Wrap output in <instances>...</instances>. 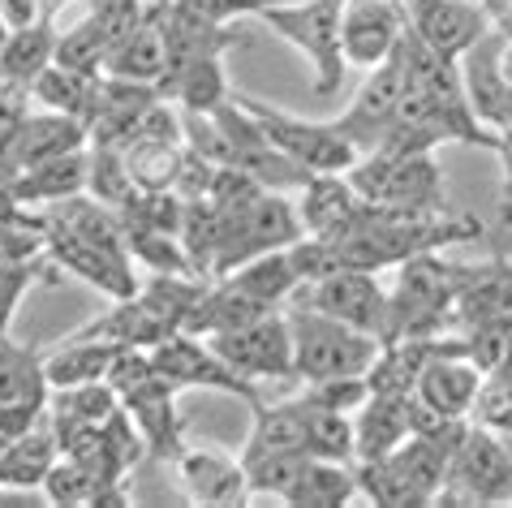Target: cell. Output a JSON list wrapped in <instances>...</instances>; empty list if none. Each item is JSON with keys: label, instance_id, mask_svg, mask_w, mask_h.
Here are the masks:
<instances>
[{"label": "cell", "instance_id": "603a6c76", "mask_svg": "<svg viewBox=\"0 0 512 508\" xmlns=\"http://www.w3.org/2000/svg\"><path fill=\"white\" fill-rule=\"evenodd\" d=\"M482 384V371L465 354H439L422 366L414 397L439 418H469Z\"/></svg>", "mask_w": 512, "mask_h": 508}, {"label": "cell", "instance_id": "8992f818", "mask_svg": "<svg viewBox=\"0 0 512 508\" xmlns=\"http://www.w3.org/2000/svg\"><path fill=\"white\" fill-rule=\"evenodd\" d=\"M340 5L345 0H289V5H276L259 18L267 31L306 56L319 100L340 91L349 69L345 48H340Z\"/></svg>", "mask_w": 512, "mask_h": 508}, {"label": "cell", "instance_id": "ee69618b", "mask_svg": "<svg viewBox=\"0 0 512 508\" xmlns=\"http://www.w3.org/2000/svg\"><path fill=\"white\" fill-rule=\"evenodd\" d=\"M0 18L9 26H31L39 18H48L44 0H0Z\"/></svg>", "mask_w": 512, "mask_h": 508}, {"label": "cell", "instance_id": "52a82bcc", "mask_svg": "<svg viewBox=\"0 0 512 508\" xmlns=\"http://www.w3.org/2000/svg\"><path fill=\"white\" fill-rule=\"evenodd\" d=\"M237 104L263 125L267 143L280 155H289L293 164L310 168V173H349V168L362 160V151L353 147L332 121H306V117H297V112H284L276 104H263L241 91H237Z\"/></svg>", "mask_w": 512, "mask_h": 508}, {"label": "cell", "instance_id": "4fadbf2b", "mask_svg": "<svg viewBox=\"0 0 512 508\" xmlns=\"http://www.w3.org/2000/svg\"><path fill=\"white\" fill-rule=\"evenodd\" d=\"M405 87H409L405 61H401V52H392L383 65L366 69V82L358 87V95H353V104L340 112L332 125H336V130L345 134L362 155L375 151L379 138H383V130H388V125L396 121V112H401Z\"/></svg>", "mask_w": 512, "mask_h": 508}, {"label": "cell", "instance_id": "7c38bea8", "mask_svg": "<svg viewBox=\"0 0 512 508\" xmlns=\"http://www.w3.org/2000/svg\"><path fill=\"white\" fill-rule=\"evenodd\" d=\"M207 341L241 379H250V384H263V379L289 384V379H297L289 315H280V310L246 323V328L216 332V336H207Z\"/></svg>", "mask_w": 512, "mask_h": 508}, {"label": "cell", "instance_id": "4316f807", "mask_svg": "<svg viewBox=\"0 0 512 508\" xmlns=\"http://www.w3.org/2000/svg\"><path fill=\"white\" fill-rule=\"evenodd\" d=\"M39 491H44L52 504H74V508H87V504H130V496H125V483L108 478L95 461L65 457V453L48 470V478H44V487H39Z\"/></svg>", "mask_w": 512, "mask_h": 508}, {"label": "cell", "instance_id": "60d3db41", "mask_svg": "<svg viewBox=\"0 0 512 508\" xmlns=\"http://www.w3.org/2000/svg\"><path fill=\"white\" fill-rule=\"evenodd\" d=\"M147 5H168V0H147ZM181 5L198 9L203 18H216V22H241V18H263L267 9L276 5H289V0H181Z\"/></svg>", "mask_w": 512, "mask_h": 508}, {"label": "cell", "instance_id": "277c9868", "mask_svg": "<svg viewBox=\"0 0 512 508\" xmlns=\"http://www.w3.org/2000/svg\"><path fill=\"white\" fill-rule=\"evenodd\" d=\"M306 229L297 220V203H289L276 190H254L250 199H241L237 207H220V246H216V267L211 280L229 276L233 267L259 259L272 250H289L293 242H302Z\"/></svg>", "mask_w": 512, "mask_h": 508}, {"label": "cell", "instance_id": "30bf717a", "mask_svg": "<svg viewBox=\"0 0 512 508\" xmlns=\"http://www.w3.org/2000/svg\"><path fill=\"white\" fill-rule=\"evenodd\" d=\"M151 362L160 371L164 384H173L177 392H190V388H207V392H229V397L246 401L250 409L263 405V392L259 384L241 379L229 362H224L216 349H211L207 336H194V332H173L168 341H160L151 349Z\"/></svg>", "mask_w": 512, "mask_h": 508}, {"label": "cell", "instance_id": "f6af8a7d", "mask_svg": "<svg viewBox=\"0 0 512 508\" xmlns=\"http://www.w3.org/2000/svg\"><path fill=\"white\" fill-rule=\"evenodd\" d=\"M26 108H31V95H22V91H13V87H5V82H0V125L18 121Z\"/></svg>", "mask_w": 512, "mask_h": 508}, {"label": "cell", "instance_id": "1f68e13d", "mask_svg": "<svg viewBox=\"0 0 512 508\" xmlns=\"http://www.w3.org/2000/svg\"><path fill=\"white\" fill-rule=\"evenodd\" d=\"M48 397H52V384L44 371V354L0 336V401L48 405Z\"/></svg>", "mask_w": 512, "mask_h": 508}, {"label": "cell", "instance_id": "ba28073f", "mask_svg": "<svg viewBox=\"0 0 512 508\" xmlns=\"http://www.w3.org/2000/svg\"><path fill=\"white\" fill-rule=\"evenodd\" d=\"M39 224H44V254L52 267L78 276L82 285L99 289L108 302L117 298H134L138 293V276H134V259L125 246H108L95 242V237L69 229L65 220H56L52 211H39Z\"/></svg>", "mask_w": 512, "mask_h": 508}, {"label": "cell", "instance_id": "44dd1931", "mask_svg": "<svg viewBox=\"0 0 512 508\" xmlns=\"http://www.w3.org/2000/svg\"><path fill=\"white\" fill-rule=\"evenodd\" d=\"M155 87L168 104H177L181 112H198V117L220 112L237 95L224 56H177V61H168V74Z\"/></svg>", "mask_w": 512, "mask_h": 508}, {"label": "cell", "instance_id": "5bb4252c", "mask_svg": "<svg viewBox=\"0 0 512 508\" xmlns=\"http://www.w3.org/2000/svg\"><path fill=\"white\" fill-rule=\"evenodd\" d=\"M405 26L431 52L448 56V61H461L491 31V13L482 0H409Z\"/></svg>", "mask_w": 512, "mask_h": 508}, {"label": "cell", "instance_id": "d590c367", "mask_svg": "<svg viewBox=\"0 0 512 508\" xmlns=\"http://www.w3.org/2000/svg\"><path fill=\"white\" fill-rule=\"evenodd\" d=\"M469 422H478V427H487V431H508L512 427V358L500 362L495 371H482Z\"/></svg>", "mask_w": 512, "mask_h": 508}, {"label": "cell", "instance_id": "83f0119b", "mask_svg": "<svg viewBox=\"0 0 512 508\" xmlns=\"http://www.w3.org/2000/svg\"><path fill=\"white\" fill-rule=\"evenodd\" d=\"M117 358H121V345H112V341H99V336H65V341L44 358V371H48L52 392L56 388H82V384L108 379Z\"/></svg>", "mask_w": 512, "mask_h": 508}, {"label": "cell", "instance_id": "7402d4cb", "mask_svg": "<svg viewBox=\"0 0 512 508\" xmlns=\"http://www.w3.org/2000/svg\"><path fill=\"white\" fill-rule=\"evenodd\" d=\"M87 147L61 151V155H52V160H39L35 168H26V173L5 190V203L56 207V203L74 199V194H87Z\"/></svg>", "mask_w": 512, "mask_h": 508}, {"label": "cell", "instance_id": "ffe728a7", "mask_svg": "<svg viewBox=\"0 0 512 508\" xmlns=\"http://www.w3.org/2000/svg\"><path fill=\"white\" fill-rule=\"evenodd\" d=\"M414 435V392H371L353 414V461H379Z\"/></svg>", "mask_w": 512, "mask_h": 508}, {"label": "cell", "instance_id": "f1b7e54d", "mask_svg": "<svg viewBox=\"0 0 512 508\" xmlns=\"http://www.w3.org/2000/svg\"><path fill=\"white\" fill-rule=\"evenodd\" d=\"M99 78L104 74H78L61 61H52L44 74L35 78L31 87V100L48 112H61V117H74L87 125L91 112H95V95H99Z\"/></svg>", "mask_w": 512, "mask_h": 508}, {"label": "cell", "instance_id": "2e32d148", "mask_svg": "<svg viewBox=\"0 0 512 508\" xmlns=\"http://www.w3.org/2000/svg\"><path fill=\"white\" fill-rule=\"evenodd\" d=\"M405 5L401 0H345L340 5V48L358 69H375L401 48Z\"/></svg>", "mask_w": 512, "mask_h": 508}, {"label": "cell", "instance_id": "4dcf8cb0", "mask_svg": "<svg viewBox=\"0 0 512 508\" xmlns=\"http://www.w3.org/2000/svg\"><path fill=\"white\" fill-rule=\"evenodd\" d=\"M186 138H134L125 147V164L138 190H177V177L186 168Z\"/></svg>", "mask_w": 512, "mask_h": 508}, {"label": "cell", "instance_id": "7bdbcfd3", "mask_svg": "<svg viewBox=\"0 0 512 508\" xmlns=\"http://www.w3.org/2000/svg\"><path fill=\"white\" fill-rule=\"evenodd\" d=\"M500 164H504V181H500V203H495V233L512 229V130L500 134Z\"/></svg>", "mask_w": 512, "mask_h": 508}, {"label": "cell", "instance_id": "8fae6325", "mask_svg": "<svg viewBox=\"0 0 512 508\" xmlns=\"http://www.w3.org/2000/svg\"><path fill=\"white\" fill-rule=\"evenodd\" d=\"M289 306H306V310H319V315H332L358 332H371L379 345H383V336H388V293L379 289L375 272L340 267V272L306 280V285L293 293Z\"/></svg>", "mask_w": 512, "mask_h": 508}, {"label": "cell", "instance_id": "836d02e7", "mask_svg": "<svg viewBox=\"0 0 512 508\" xmlns=\"http://www.w3.org/2000/svg\"><path fill=\"white\" fill-rule=\"evenodd\" d=\"M87 194L108 207H125L138 194L134 177H130V164H125V151L117 147H87Z\"/></svg>", "mask_w": 512, "mask_h": 508}, {"label": "cell", "instance_id": "7a4b0ae2", "mask_svg": "<svg viewBox=\"0 0 512 508\" xmlns=\"http://www.w3.org/2000/svg\"><path fill=\"white\" fill-rule=\"evenodd\" d=\"M345 177L375 211H392V216H444L448 211V181L435 151L426 155L366 151Z\"/></svg>", "mask_w": 512, "mask_h": 508}, {"label": "cell", "instance_id": "e575fe53", "mask_svg": "<svg viewBox=\"0 0 512 508\" xmlns=\"http://www.w3.org/2000/svg\"><path fill=\"white\" fill-rule=\"evenodd\" d=\"M457 336H461V354L478 371H495L500 362L512 358V315L469 323V328H457Z\"/></svg>", "mask_w": 512, "mask_h": 508}, {"label": "cell", "instance_id": "cb8c5ba5", "mask_svg": "<svg viewBox=\"0 0 512 508\" xmlns=\"http://www.w3.org/2000/svg\"><path fill=\"white\" fill-rule=\"evenodd\" d=\"M168 61H173V52H168V39H164V22H160V13L147 9V18L108 48L104 74L125 78V82H151L155 87L168 74Z\"/></svg>", "mask_w": 512, "mask_h": 508}, {"label": "cell", "instance_id": "ab89813d", "mask_svg": "<svg viewBox=\"0 0 512 508\" xmlns=\"http://www.w3.org/2000/svg\"><path fill=\"white\" fill-rule=\"evenodd\" d=\"M302 397L315 401V405H323V409H336V414H358L362 401L371 397V384H366V375L319 379V384H306Z\"/></svg>", "mask_w": 512, "mask_h": 508}, {"label": "cell", "instance_id": "d6986e66", "mask_svg": "<svg viewBox=\"0 0 512 508\" xmlns=\"http://www.w3.org/2000/svg\"><path fill=\"white\" fill-rule=\"evenodd\" d=\"M512 315V259L495 250L487 263H457V302H452V332L482 319Z\"/></svg>", "mask_w": 512, "mask_h": 508}, {"label": "cell", "instance_id": "e0dca14e", "mask_svg": "<svg viewBox=\"0 0 512 508\" xmlns=\"http://www.w3.org/2000/svg\"><path fill=\"white\" fill-rule=\"evenodd\" d=\"M177 483L186 491V500L211 504V508H229V504H250V478L241 457H229L220 448H198L181 444V453L173 457Z\"/></svg>", "mask_w": 512, "mask_h": 508}, {"label": "cell", "instance_id": "3957f363", "mask_svg": "<svg viewBox=\"0 0 512 508\" xmlns=\"http://www.w3.org/2000/svg\"><path fill=\"white\" fill-rule=\"evenodd\" d=\"M452 302H457V259H444V250L405 259L388 293V336H383V345L401 341V336L452 332Z\"/></svg>", "mask_w": 512, "mask_h": 508}, {"label": "cell", "instance_id": "6da1fadb", "mask_svg": "<svg viewBox=\"0 0 512 508\" xmlns=\"http://www.w3.org/2000/svg\"><path fill=\"white\" fill-rule=\"evenodd\" d=\"M487 233L474 216H392V211H366L362 224H353L345 237H332L336 254V272L340 267H358V272H383V267H401L414 254L448 250L478 242ZM327 242V237H323Z\"/></svg>", "mask_w": 512, "mask_h": 508}, {"label": "cell", "instance_id": "d6a6232c", "mask_svg": "<svg viewBox=\"0 0 512 508\" xmlns=\"http://www.w3.org/2000/svg\"><path fill=\"white\" fill-rule=\"evenodd\" d=\"M125 224V220H121ZM125 246H130L134 263H147L151 272L164 276H194V263L186 246H181V233L173 229H151V224H125Z\"/></svg>", "mask_w": 512, "mask_h": 508}, {"label": "cell", "instance_id": "74e56055", "mask_svg": "<svg viewBox=\"0 0 512 508\" xmlns=\"http://www.w3.org/2000/svg\"><path fill=\"white\" fill-rule=\"evenodd\" d=\"M56 61L78 69V74H104V61H108V39L95 31V26L82 18L78 26L61 31V44H56Z\"/></svg>", "mask_w": 512, "mask_h": 508}, {"label": "cell", "instance_id": "7dc6e473", "mask_svg": "<svg viewBox=\"0 0 512 508\" xmlns=\"http://www.w3.org/2000/svg\"><path fill=\"white\" fill-rule=\"evenodd\" d=\"M500 440H504V448H508V457H512V427H508V431H500Z\"/></svg>", "mask_w": 512, "mask_h": 508}, {"label": "cell", "instance_id": "484cf974", "mask_svg": "<svg viewBox=\"0 0 512 508\" xmlns=\"http://www.w3.org/2000/svg\"><path fill=\"white\" fill-rule=\"evenodd\" d=\"M61 461V440H56V427L48 418V409L39 414V422L31 431H22L5 453H0V491H31L44 487L48 470Z\"/></svg>", "mask_w": 512, "mask_h": 508}, {"label": "cell", "instance_id": "ac0fdd59", "mask_svg": "<svg viewBox=\"0 0 512 508\" xmlns=\"http://www.w3.org/2000/svg\"><path fill=\"white\" fill-rule=\"evenodd\" d=\"M371 211V203L358 194V186L345 173H315L297 190V220H302L306 237H345L353 224H362V216Z\"/></svg>", "mask_w": 512, "mask_h": 508}, {"label": "cell", "instance_id": "b9f144b4", "mask_svg": "<svg viewBox=\"0 0 512 508\" xmlns=\"http://www.w3.org/2000/svg\"><path fill=\"white\" fill-rule=\"evenodd\" d=\"M48 405H26V401H0V453L18 440L22 431H31L39 414H44Z\"/></svg>", "mask_w": 512, "mask_h": 508}, {"label": "cell", "instance_id": "8d00e7d4", "mask_svg": "<svg viewBox=\"0 0 512 508\" xmlns=\"http://www.w3.org/2000/svg\"><path fill=\"white\" fill-rule=\"evenodd\" d=\"M48 254L39 259H0V336H9V323L18 315L22 298L35 289V280L44 276Z\"/></svg>", "mask_w": 512, "mask_h": 508}, {"label": "cell", "instance_id": "9c48e42d", "mask_svg": "<svg viewBox=\"0 0 512 508\" xmlns=\"http://www.w3.org/2000/svg\"><path fill=\"white\" fill-rule=\"evenodd\" d=\"M435 504H512V457L500 440V431H487L469 422L465 435L452 448L448 478L439 487Z\"/></svg>", "mask_w": 512, "mask_h": 508}, {"label": "cell", "instance_id": "9a60e30c", "mask_svg": "<svg viewBox=\"0 0 512 508\" xmlns=\"http://www.w3.org/2000/svg\"><path fill=\"white\" fill-rule=\"evenodd\" d=\"M504 44H508V35L491 26V31L457 61L469 108H474V117L495 134L512 130V82L504 74Z\"/></svg>", "mask_w": 512, "mask_h": 508}, {"label": "cell", "instance_id": "c3c4849f", "mask_svg": "<svg viewBox=\"0 0 512 508\" xmlns=\"http://www.w3.org/2000/svg\"><path fill=\"white\" fill-rule=\"evenodd\" d=\"M401 5H409V0H401Z\"/></svg>", "mask_w": 512, "mask_h": 508}, {"label": "cell", "instance_id": "5b68a950", "mask_svg": "<svg viewBox=\"0 0 512 508\" xmlns=\"http://www.w3.org/2000/svg\"><path fill=\"white\" fill-rule=\"evenodd\" d=\"M289 332H293L297 379H306V384L366 375L383 349L371 332H358L349 323L319 315V310H306V306H289Z\"/></svg>", "mask_w": 512, "mask_h": 508}, {"label": "cell", "instance_id": "d4e9b609", "mask_svg": "<svg viewBox=\"0 0 512 508\" xmlns=\"http://www.w3.org/2000/svg\"><path fill=\"white\" fill-rule=\"evenodd\" d=\"M56 44H61V26L52 18H39L31 26H13L5 48H0V82L31 95L35 78L56 61Z\"/></svg>", "mask_w": 512, "mask_h": 508}, {"label": "cell", "instance_id": "bcb514c9", "mask_svg": "<svg viewBox=\"0 0 512 508\" xmlns=\"http://www.w3.org/2000/svg\"><path fill=\"white\" fill-rule=\"evenodd\" d=\"M65 5H74V0H44V9H48V18H56V9H65Z\"/></svg>", "mask_w": 512, "mask_h": 508}, {"label": "cell", "instance_id": "f546056e", "mask_svg": "<svg viewBox=\"0 0 512 508\" xmlns=\"http://www.w3.org/2000/svg\"><path fill=\"white\" fill-rule=\"evenodd\" d=\"M224 280H233L241 293H250L254 302H263L267 310H280L284 302H293V293L302 289V276H297V263L289 250H272L259 254V259L233 267Z\"/></svg>", "mask_w": 512, "mask_h": 508}, {"label": "cell", "instance_id": "f35d334b", "mask_svg": "<svg viewBox=\"0 0 512 508\" xmlns=\"http://www.w3.org/2000/svg\"><path fill=\"white\" fill-rule=\"evenodd\" d=\"M142 18H147L142 0H87V22L108 39V48L117 44L121 35H130Z\"/></svg>", "mask_w": 512, "mask_h": 508}]
</instances>
